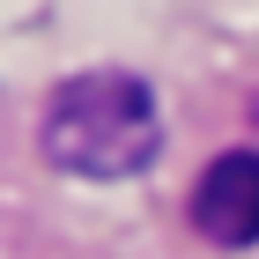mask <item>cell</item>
<instances>
[{
    "label": "cell",
    "instance_id": "obj_1",
    "mask_svg": "<svg viewBox=\"0 0 259 259\" xmlns=\"http://www.w3.org/2000/svg\"><path fill=\"white\" fill-rule=\"evenodd\" d=\"M45 156L74 170V178H141L163 148V111L156 89L141 74L119 67H97V74H74L45 97Z\"/></svg>",
    "mask_w": 259,
    "mask_h": 259
},
{
    "label": "cell",
    "instance_id": "obj_2",
    "mask_svg": "<svg viewBox=\"0 0 259 259\" xmlns=\"http://www.w3.org/2000/svg\"><path fill=\"white\" fill-rule=\"evenodd\" d=\"M193 230L207 244H259V156L230 148L193 178Z\"/></svg>",
    "mask_w": 259,
    "mask_h": 259
}]
</instances>
